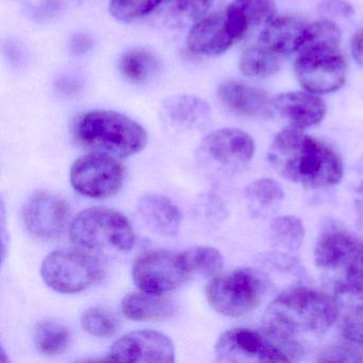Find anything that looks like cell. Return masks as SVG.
I'll list each match as a JSON object with an SVG mask.
<instances>
[{
    "label": "cell",
    "instance_id": "obj_9",
    "mask_svg": "<svg viewBox=\"0 0 363 363\" xmlns=\"http://www.w3.org/2000/svg\"><path fill=\"white\" fill-rule=\"evenodd\" d=\"M193 275L186 252L150 250L139 255L133 262V281L144 292H169L179 288Z\"/></svg>",
    "mask_w": 363,
    "mask_h": 363
},
{
    "label": "cell",
    "instance_id": "obj_31",
    "mask_svg": "<svg viewBox=\"0 0 363 363\" xmlns=\"http://www.w3.org/2000/svg\"><path fill=\"white\" fill-rule=\"evenodd\" d=\"M272 237L277 245L296 250L303 240V223L294 216H282L272 222Z\"/></svg>",
    "mask_w": 363,
    "mask_h": 363
},
{
    "label": "cell",
    "instance_id": "obj_11",
    "mask_svg": "<svg viewBox=\"0 0 363 363\" xmlns=\"http://www.w3.org/2000/svg\"><path fill=\"white\" fill-rule=\"evenodd\" d=\"M294 74L303 90L318 95L331 94L345 84L347 62L341 50L298 52Z\"/></svg>",
    "mask_w": 363,
    "mask_h": 363
},
{
    "label": "cell",
    "instance_id": "obj_24",
    "mask_svg": "<svg viewBox=\"0 0 363 363\" xmlns=\"http://www.w3.org/2000/svg\"><path fill=\"white\" fill-rule=\"evenodd\" d=\"M165 116L174 124L191 127L206 120L209 116L207 103L191 95L171 97L163 104Z\"/></svg>",
    "mask_w": 363,
    "mask_h": 363
},
{
    "label": "cell",
    "instance_id": "obj_29",
    "mask_svg": "<svg viewBox=\"0 0 363 363\" xmlns=\"http://www.w3.org/2000/svg\"><path fill=\"white\" fill-rule=\"evenodd\" d=\"M165 0H110L109 12L120 22L130 23L150 16Z\"/></svg>",
    "mask_w": 363,
    "mask_h": 363
},
{
    "label": "cell",
    "instance_id": "obj_27",
    "mask_svg": "<svg viewBox=\"0 0 363 363\" xmlns=\"http://www.w3.org/2000/svg\"><path fill=\"white\" fill-rule=\"evenodd\" d=\"M214 4L216 0H169L167 18L175 26H194L209 16Z\"/></svg>",
    "mask_w": 363,
    "mask_h": 363
},
{
    "label": "cell",
    "instance_id": "obj_20",
    "mask_svg": "<svg viewBox=\"0 0 363 363\" xmlns=\"http://www.w3.org/2000/svg\"><path fill=\"white\" fill-rule=\"evenodd\" d=\"M122 310L126 318L137 322H161L175 313V303L160 294L131 292L123 298Z\"/></svg>",
    "mask_w": 363,
    "mask_h": 363
},
{
    "label": "cell",
    "instance_id": "obj_1",
    "mask_svg": "<svg viewBox=\"0 0 363 363\" xmlns=\"http://www.w3.org/2000/svg\"><path fill=\"white\" fill-rule=\"evenodd\" d=\"M269 161L280 176L306 188L335 186L343 177V162L335 150L292 126L277 133Z\"/></svg>",
    "mask_w": 363,
    "mask_h": 363
},
{
    "label": "cell",
    "instance_id": "obj_35",
    "mask_svg": "<svg viewBox=\"0 0 363 363\" xmlns=\"http://www.w3.org/2000/svg\"><path fill=\"white\" fill-rule=\"evenodd\" d=\"M318 361H341V362H359L363 361V357L359 352L352 348L343 347V346H335L325 350Z\"/></svg>",
    "mask_w": 363,
    "mask_h": 363
},
{
    "label": "cell",
    "instance_id": "obj_21",
    "mask_svg": "<svg viewBox=\"0 0 363 363\" xmlns=\"http://www.w3.org/2000/svg\"><path fill=\"white\" fill-rule=\"evenodd\" d=\"M274 0H235L226 8L242 39L259 27H264L276 16Z\"/></svg>",
    "mask_w": 363,
    "mask_h": 363
},
{
    "label": "cell",
    "instance_id": "obj_18",
    "mask_svg": "<svg viewBox=\"0 0 363 363\" xmlns=\"http://www.w3.org/2000/svg\"><path fill=\"white\" fill-rule=\"evenodd\" d=\"M307 24L295 16H275L260 31L259 43L281 57L296 54Z\"/></svg>",
    "mask_w": 363,
    "mask_h": 363
},
{
    "label": "cell",
    "instance_id": "obj_3",
    "mask_svg": "<svg viewBox=\"0 0 363 363\" xmlns=\"http://www.w3.org/2000/svg\"><path fill=\"white\" fill-rule=\"evenodd\" d=\"M74 139L86 150L126 158L147 144L145 129L124 114L111 110H92L76 116L72 124Z\"/></svg>",
    "mask_w": 363,
    "mask_h": 363
},
{
    "label": "cell",
    "instance_id": "obj_4",
    "mask_svg": "<svg viewBox=\"0 0 363 363\" xmlns=\"http://www.w3.org/2000/svg\"><path fill=\"white\" fill-rule=\"evenodd\" d=\"M222 362H296L303 350L296 340L269 329L233 328L225 331L216 345Z\"/></svg>",
    "mask_w": 363,
    "mask_h": 363
},
{
    "label": "cell",
    "instance_id": "obj_6",
    "mask_svg": "<svg viewBox=\"0 0 363 363\" xmlns=\"http://www.w3.org/2000/svg\"><path fill=\"white\" fill-rule=\"evenodd\" d=\"M314 261L335 295L345 297L363 281V239L345 231L326 233L316 244Z\"/></svg>",
    "mask_w": 363,
    "mask_h": 363
},
{
    "label": "cell",
    "instance_id": "obj_16",
    "mask_svg": "<svg viewBox=\"0 0 363 363\" xmlns=\"http://www.w3.org/2000/svg\"><path fill=\"white\" fill-rule=\"evenodd\" d=\"M274 107L290 126L307 129L322 123L327 106L320 95L308 91H290L274 97Z\"/></svg>",
    "mask_w": 363,
    "mask_h": 363
},
{
    "label": "cell",
    "instance_id": "obj_19",
    "mask_svg": "<svg viewBox=\"0 0 363 363\" xmlns=\"http://www.w3.org/2000/svg\"><path fill=\"white\" fill-rule=\"evenodd\" d=\"M140 216L148 228L161 235H175L179 231L182 216L177 206L158 194H146L138 203Z\"/></svg>",
    "mask_w": 363,
    "mask_h": 363
},
{
    "label": "cell",
    "instance_id": "obj_28",
    "mask_svg": "<svg viewBox=\"0 0 363 363\" xmlns=\"http://www.w3.org/2000/svg\"><path fill=\"white\" fill-rule=\"evenodd\" d=\"M82 328L99 337H113L120 330V320L111 310L103 307H93L82 313Z\"/></svg>",
    "mask_w": 363,
    "mask_h": 363
},
{
    "label": "cell",
    "instance_id": "obj_15",
    "mask_svg": "<svg viewBox=\"0 0 363 363\" xmlns=\"http://www.w3.org/2000/svg\"><path fill=\"white\" fill-rule=\"evenodd\" d=\"M222 105L238 116L267 120L274 116V99L267 91L238 80H226L218 86Z\"/></svg>",
    "mask_w": 363,
    "mask_h": 363
},
{
    "label": "cell",
    "instance_id": "obj_10",
    "mask_svg": "<svg viewBox=\"0 0 363 363\" xmlns=\"http://www.w3.org/2000/svg\"><path fill=\"white\" fill-rule=\"evenodd\" d=\"M125 174V167L116 157L92 152L72 165L71 184L80 194L107 199L120 192Z\"/></svg>",
    "mask_w": 363,
    "mask_h": 363
},
{
    "label": "cell",
    "instance_id": "obj_8",
    "mask_svg": "<svg viewBox=\"0 0 363 363\" xmlns=\"http://www.w3.org/2000/svg\"><path fill=\"white\" fill-rule=\"evenodd\" d=\"M107 269L99 255L76 248L55 250L42 263L45 284L65 294L82 292L105 278Z\"/></svg>",
    "mask_w": 363,
    "mask_h": 363
},
{
    "label": "cell",
    "instance_id": "obj_12",
    "mask_svg": "<svg viewBox=\"0 0 363 363\" xmlns=\"http://www.w3.org/2000/svg\"><path fill=\"white\" fill-rule=\"evenodd\" d=\"M27 230L44 241L62 237L71 218L69 206L57 195L39 192L29 197L22 210Z\"/></svg>",
    "mask_w": 363,
    "mask_h": 363
},
{
    "label": "cell",
    "instance_id": "obj_39",
    "mask_svg": "<svg viewBox=\"0 0 363 363\" xmlns=\"http://www.w3.org/2000/svg\"><path fill=\"white\" fill-rule=\"evenodd\" d=\"M358 193H359V195H360V196L362 197V199H361V201H362V205H363V182H362V184H361L360 188H359Z\"/></svg>",
    "mask_w": 363,
    "mask_h": 363
},
{
    "label": "cell",
    "instance_id": "obj_23",
    "mask_svg": "<svg viewBox=\"0 0 363 363\" xmlns=\"http://www.w3.org/2000/svg\"><path fill=\"white\" fill-rule=\"evenodd\" d=\"M282 59L284 57L258 43L242 52L239 60L240 72L250 78L272 77L281 69Z\"/></svg>",
    "mask_w": 363,
    "mask_h": 363
},
{
    "label": "cell",
    "instance_id": "obj_2",
    "mask_svg": "<svg viewBox=\"0 0 363 363\" xmlns=\"http://www.w3.org/2000/svg\"><path fill=\"white\" fill-rule=\"evenodd\" d=\"M337 312V303L328 295L298 286L284 291L269 303L263 327L293 340L318 337L333 326Z\"/></svg>",
    "mask_w": 363,
    "mask_h": 363
},
{
    "label": "cell",
    "instance_id": "obj_34",
    "mask_svg": "<svg viewBox=\"0 0 363 363\" xmlns=\"http://www.w3.org/2000/svg\"><path fill=\"white\" fill-rule=\"evenodd\" d=\"M318 11L322 18L335 22L352 18L354 14V8L348 0H322Z\"/></svg>",
    "mask_w": 363,
    "mask_h": 363
},
{
    "label": "cell",
    "instance_id": "obj_17",
    "mask_svg": "<svg viewBox=\"0 0 363 363\" xmlns=\"http://www.w3.org/2000/svg\"><path fill=\"white\" fill-rule=\"evenodd\" d=\"M206 152L220 163L240 165L250 162L255 154L252 138L237 128H222L209 133L203 140Z\"/></svg>",
    "mask_w": 363,
    "mask_h": 363
},
{
    "label": "cell",
    "instance_id": "obj_22",
    "mask_svg": "<svg viewBox=\"0 0 363 363\" xmlns=\"http://www.w3.org/2000/svg\"><path fill=\"white\" fill-rule=\"evenodd\" d=\"M118 69L123 77L133 84H147L160 71L159 59L143 48H133L124 52L118 60Z\"/></svg>",
    "mask_w": 363,
    "mask_h": 363
},
{
    "label": "cell",
    "instance_id": "obj_30",
    "mask_svg": "<svg viewBox=\"0 0 363 363\" xmlns=\"http://www.w3.org/2000/svg\"><path fill=\"white\" fill-rule=\"evenodd\" d=\"M186 255L193 274H201L205 277H216L224 264L222 255L213 247L197 246L186 250Z\"/></svg>",
    "mask_w": 363,
    "mask_h": 363
},
{
    "label": "cell",
    "instance_id": "obj_7",
    "mask_svg": "<svg viewBox=\"0 0 363 363\" xmlns=\"http://www.w3.org/2000/svg\"><path fill=\"white\" fill-rule=\"evenodd\" d=\"M269 281L262 272L240 269L216 275L206 288L212 309L230 318H239L256 309L267 296Z\"/></svg>",
    "mask_w": 363,
    "mask_h": 363
},
{
    "label": "cell",
    "instance_id": "obj_32",
    "mask_svg": "<svg viewBox=\"0 0 363 363\" xmlns=\"http://www.w3.org/2000/svg\"><path fill=\"white\" fill-rule=\"evenodd\" d=\"M341 331L346 340L363 346L362 303H352L342 320Z\"/></svg>",
    "mask_w": 363,
    "mask_h": 363
},
{
    "label": "cell",
    "instance_id": "obj_13",
    "mask_svg": "<svg viewBox=\"0 0 363 363\" xmlns=\"http://www.w3.org/2000/svg\"><path fill=\"white\" fill-rule=\"evenodd\" d=\"M108 360L173 363L175 348L172 340L159 331H133L114 342L108 354Z\"/></svg>",
    "mask_w": 363,
    "mask_h": 363
},
{
    "label": "cell",
    "instance_id": "obj_25",
    "mask_svg": "<svg viewBox=\"0 0 363 363\" xmlns=\"http://www.w3.org/2000/svg\"><path fill=\"white\" fill-rule=\"evenodd\" d=\"M341 41V30L335 22L320 18L306 26L305 33L296 54L316 50H340Z\"/></svg>",
    "mask_w": 363,
    "mask_h": 363
},
{
    "label": "cell",
    "instance_id": "obj_14",
    "mask_svg": "<svg viewBox=\"0 0 363 363\" xmlns=\"http://www.w3.org/2000/svg\"><path fill=\"white\" fill-rule=\"evenodd\" d=\"M242 41L226 9L210 13L192 26L186 39L189 50L197 56L216 57Z\"/></svg>",
    "mask_w": 363,
    "mask_h": 363
},
{
    "label": "cell",
    "instance_id": "obj_33",
    "mask_svg": "<svg viewBox=\"0 0 363 363\" xmlns=\"http://www.w3.org/2000/svg\"><path fill=\"white\" fill-rule=\"evenodd\" d=\"M246 196L262 205L281 201L284 194L281 186L272 179H260L252 182L246 189Z\"/></svg>",
    "mask_w": 363,
    "mask_h": 363
},
{
    "label": "cell",
    "instance_id": "obj_36",
    "mask_svg": "<svg viewBox=\"0 0 363 363\" xmlns=\"http://www.w3.org/2000/svg\"><path fill=\"white\" fill-rule=\"evenodd\" d=\"M350 50H352V58L363 67V27L359 29L352 38Z\"/></svg>",
    "mask_w": 363,
    "mask_h": 363
},
{
    "label": "cell",
    "instance_id": "obj_37",
    "mask_svg": "<svg viewBox=\"0 0 363 363\" xmlns=\"http://www.w3.org/2000/svg\"><path fill=\"white\" fill-rule=\"evenodd\" d=\"M72 50L75 54L82 55L88 52L93 46V40L86 35H78L72 40Z\"/></svg>",
    "mask_w": 363,
    "mask_h": 363
},
{
    "label": "cell",
    "instance_id": "obj_26",
    "mask_svg": "<svg viewBox=\"0 0 363 363\" xmlns=\"http://www.w3.org/2000/svg\"><path fill=\"white\" fill-rule=\"evenodd\" d=\"M71 333L57 320H42L35 327V343L41 354L48 357L62 354L69 347Z\"/></svg>",
    "mask_w": 363,
    "mask_h": 363
},
{
    "label": "cell",
    "instance_id": "obj_38",
    "mask_svg": "<svg viewBox=\"0 0 363 363\" xmlns=\"http://www.w3.org/2000/svg\"><path fill=\"white\" fill-rule=\"evenodd\" d=\"M350 299H354V303H362L363 305V281L357 286L350 294L346 295Z\"/></svg>",
    "mask_w": 363,
    "mask_h": 363
},
{
    "label": "cell",
    "instance_id": "obj_5",
    "mask_svg": "<svg viewBox=\"0 0 363 363\" xmlns=\"http://www.w3.org/2000/svg\"><path fill=\"white\" fill-rule=\"evenodd\" d=\"M74 245L101 255L127 252L135 245V231L126 216L106 207H91L77 214L69 226Z\"/></svg>",
    "mask_w": 363,
    "mask_h": 363
}]
</instances>
